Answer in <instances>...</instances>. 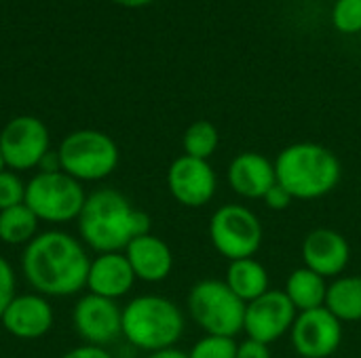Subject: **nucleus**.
Wrapping results in <instances>:
<instances>
[{
	"label": "nucleus",
	"mask_w": 361,
	"mask_h": 358,
	"mask_svg": "<svg viewBox=\"0 0 361 358\" xmlns=\"http://www.w3.org/2000/svg\"><path fill=\"white\" fill-rule=\"evenodd\" d=\"M300 255L305 268L317 272L328 281L338 279L347 270L351 262V247L341 232L330 228H315L305 236Z\"/></svg>",
	"instance_id": "nucleus-14"
},
{
	"label": "nucleus",
	"mask_w": 361,
	"mask_h": 358,
	"mask_svg": "<svg viewBox=\"0 0 361 358\" xmlns=\"http://www.w3.org/2000/svg\"><path fill=\"white\" fill-rule=\"evenodd\" d=\"M298 312L283 291L269 289L258 300L245 306L243 331L250 340L271 346L290 333Z\"/></svg>",
	"instance_id": "nucleus-10"
},
{
	"label": "nucleus",
	"mask_w": 361,
	"mask_h": 358,
	"mask_svg": "<svg viewBox=\"0 0 361 358\" xmlns=\"http://www.w3.org/2000/svg\"><path fill=\"white\" fill-rule=\"evenodd\" d=\"M235 354H237L235 338L205 335L192 346L188 358H235Z\"/></svg>",
	"instance_id": "nucleus-25"
},
{
	"label": "nucleus",
	"mask_w": 361,
	"mask_h": 358,
	"mask_svg": "<svg viewBox=\"0 0 361 358\" xmlns=\"http://www.w3.org/2000/svg\"><path fill=\"white\" fill-rule=\"evenodd\" d=\"M228 184L235 194L247 200H262L277 184L275 162L258 152H241L228 165Z\"/></svg>",
	"instance_id": "nucleus-16"
},
{
	"label": "nucleus",
	"mask_w": 361,
	"mask_h": 358,
	"mask_svg": "<svg viewBox=\"0 0 361 358\" xmlns=\"http://www.w3.org/2000/svg\"><path fill=\"white\" fill-rule=\"evenodd\" d=\"M188 312L205 335L235 338L243 331L245 302H241L224 281L205 279L192 285L188 300Z\"/></svg>",
	"instance_id": "nucleus-5"
},
{
	"label": "nucleus",
	"mask_w": 361,
	"mask_h": 358,
	"mask_svg": "<svg viewBox=\"0 0 361 358\" xmlns=\"http://www.w3.org/2000/svg\"><path fill=\"white\" fill-rule=\"evenodd\" d=\"M61 358H112L106 348H99V346H89V344H82L70 352H66Z\"/></svg>",
	"instance_id": "nucleus-30"
},
{
	"label": "nucleus",
	"mask_w": 361,
	"mask_h": 358,
	"mask_svg": "<svg viewBox=\"0 0 361 358\" xmlns=\"http://www.w3.org/2000/svg\"><path fill=\"white\" fill-rule=\"evenodd\" d=\"M0 171H4V160H2V152H0Z\"/></svg>",
	"instance_id": "nucleus-33"
},
{
	"label": "nucleus",
	"mask_w": 361,
	"mask_h": 358,
	"mask_svg": "<svg viewBox=\"0 0 361 358\" xmlns=\"http://www.w3.org/2000/svg\"><path fill=\"white\" fill-rule=\"evenodd\" d=\"M61 171L76 181H99L118 167L116 141L95 129H80L63 137L57 150Z\"/></svg>",
	"instance_id": "nucleus-6"
},
{
	"label": "nucleus",
	"mask_w": 361,
	"mask_h": 358,
	"mask_svg": "<svg viewBox=\"0 0 361 358\" xmlns=\"http://www.w3.org/2000/svg\"><path fill=\"white\" fill-rule=\"evenodd\" d=\"M264 205L271 209V211H286L292 203H294V196L279 184H275L267 194H264Z\"/></svg>",
	"instance_id": "nucleus-28"
},
{
	"label": "nucleus",
	"mask_w": 361,
	"mask_h": 358,
	"mask_svg": "<svg viewBox=\"0 0 361 358\" xmlns=\"http://www.w3.org/2000/svg\"><path fill=\"white\" fill-rule=\"evenodd\" d=\"M167 188L180 205L201 209L216 196L218 177L209 160L182 154L167 169Z\"/></svg>",
	"instance_id": "nucleus-12"
},
{
	"label": "nucleus",
	"mask_w": 361,
	"mask_h": 358,
	"mask_svg": "<svg viewBox=\"0 0 361 358\" xmlns=\"http://www.w3.org/2000/svg\"><path fill=\"white\" fill-rule=\"evenodd\" d=\"M332 25L347 36L361 32V0H336L332 6Z\"/></svg>",
	"instance_id": "nucleus-24"
},
{
	"label": "nucleus",
	"mask_w": 361,
	"mask_h": 358,
	"mask_svg": "<svg viewBox=\"0 0 361 358\" xmlns=\"http://www.w3.org/2000/svg\"><path fill=\"white\" fill-rule=\"evenodd\" d=\"M116 4H123V6H131V8H135V6H144V4H150L152 0H114Z\"/></svg>",
	"instance_id": "nucleus-32"
},
{
	"label": "nucleus",
	"mask_w": 361,
	"mask_h": 358,
	"mask_svg": "<svg viewBox=\"0 0 361 358\" xmlns=\"http://www.w3.org/2000/svg\"><path fill=\"white\" fill-rule=\"evenodd\" d=\"M36 234L38 217L25 205L0 211V241L4 245H27Z\"/></svg>",
	"instance_id": "nucleus-22"
},
{
	"label": "nucleus",
	"mask_w": 361,
	"mask_h": 358,
	"mask_svg": "<svg viewBox=\"0 0 361 358\" xmlns=\"http://www.w3.org/2000/svg\"><path fill=\"white\" fill-rule=\"evenodd\" d=\"M0 152L4 167L11 171L38 169L40 160L51 152L49 129L34 116H17L0 131Z\"/></svg>",
	"instance_id": "nucleus-9"
},
{
	"label": "nucleus",
	"mask_w": 361,
	"mask_h": 358,
	"mask_svg": "<svg viewBox=\"0 0 361 358\" xmlns=\"http://www.w3.org/2000/svg\"><path fill=\"white\" fill-rule=\"evenodd\" d=\"M283 293L296 308V312H309L317 308H326L328 298V283L324 276L309 268H296L286 279Z\"/></svg>",
	"instance_id": "nucleus-19"
},
{
	"label": "nucleus",
	"mask_w": 361,
	"mask_h": 358,
	"mask_svg": "<svg viewBox=\"0 0 361 358\" xmlns=\"http://www.w3.org/2000/svg\"><path fill=\"white\" fill-rule=\"evenodd\" d=\"M262 224L243 205H224L209 219V241L228 262L254 257L262 247Z\"/></svg>",
	"instance_id": "nucleus-8"
},
{
	"label": "nucleus",
	"mask_w": 361,
	"mask_h": 358,
	"mask_svg": "<svg viewBox=\"0 0 361 358\" xmlns=\"http://www.w3.org/2000/svg\"><path fill=\"white\" fill-rule=\"evenodd\" d=\"M184 333L182 310L163 295H140L123 308L125 340L146 352L176 348Z\"/></svg>",
	"instance_id": "nucleus-4"
},
{
	"label": "nucleus",
	"mask_w": 361,
	"mask_h": 358,
	"mask_svg": "<svg viewBox=\"0 0 361 358\" xmlns=\"http://www.w3.org/2000/svg\"><path fill=\"white\" fill-rule=\"evenodd\" d=\"M76 222L82 243L97 253H121L133 238L150 232V217L110 188L89 194Z\"/></svg>",
	"instance_id": "nucleus-2"
},
{
	"label": "nucleus",
	"mask_w": 361,
	"mask_h": 358,
	"mask_svg": "<svg viewBox=\"0 0 361 358\" xmlns=\"http://www.w3.org/2000/svg\"><path fill=\"white\" fill-rule=\"evenodd\" d=\"M235 358H271V350L267 344H260V342L247 338L241 344H237Z\"/></svg>",
	"instance_id": "nucleus-29"
},
{
	"label": "nucleus",
	"mask_w": 361,
	"mask_h": 358,
	"mask_svg": "<svg viewBox=\"0 0 361 358\" xmlns=\"http://www.w3.org/2000/svg\"><path fill=\"white\" fill-rule=\"evenodd\" d=\"M360 358H361V357H360Z\"/></svg>",
	"instance_id": "nucleus-34"
},
{
	"label": "nucleus",
	"mask_w": 361,
	"mask_h": 358,
	"mask_svg": "<svg viewBox=\"0 0 361 358\" xmlns=\"http://www.w3.org/2000/svg\"><path fill=\"white\" fill-rule=\"evenodd\" d=\"M135 274L125 257V253H99L91 260L87 274V289L93 295L106 300H118L133 289Z\"/></svg>",
	"instance_id": "nucleus-18"
},
{
	"label": "nucleus",
	"mask_w": 361,
	"mask_h": 358,
	"mask_svg": "<svg viewBox=\"0 0 361 358\" xmlns=\"http://www.w3.org/2000/svg\"><path fill=\"white\" fill-rule=\"evenodd\" d=\"M326 308L341 323L361 321V276H338L328 285Z\"/></svg>",
	"instance_id": "nucleus-21"
},
{
	"label": "nucleus",
	"mask_w": 361,
	"mask_h": 358,
	"mask_svg": "<svg viewBox=\"0 0 361 358\" xmlns=\"http://www.w3.org/2000/svg\"><path fill=\"white\" fill-rule=\"evenodd\" d=\"M218 143H220L218 129L209 120H197L188 124V129L182 135L184 154L199 160H209L216 154Z\"/></svg>",
	"instance_id": "nucleus-23"
},
{
	"label": "nucleus",
	"mask_w": 361,
	"mask_h": 358,
	"mask_svg": "<svg viewBox=\"0 0 361 358\" xmlns=\"http://www.w3.org/2000/svg\"><path fill=\"white\" fill-rule=\"evenodd\" d=\"M25 200V184L15 171H0V211L23 205Z\"/></svg>",
	"instance_id": "nucleus-26"
},
{
	"label": "nucleus",
	"mask_w": 361,
	"mask_h": 358,
	"mask_svg": "<svg viewBox=\"0 0 361 358\" xmlns=\"http://www.w3.org/2000/svg\"><path fill=\"white\" fill-rule=\"evenodd\" d=\"M91 260L82 243L61 230L36 234L25 245L21 270L32 289L44 298H68L87 285Z\"/></svg>",
	"instance_id": "nucleus-1"
},
{
	"label": "nucleus",
	"mask_w": 361,
	"mask_h": 358,
	"mask_svg": "<svg viewBox=\"0 0 361 358\" xmlns=\"http://www.w3.org/2000/svg\"><path fill=\"white\" fill-rule=\"evenodd\" d=\"M148 358H188V352H182L178 348H165V350H159V352H150Z\"/></svg>",
	"instance_id": "nucleus-31"
},
{
	"label": "nucleus",
	"mask_w": 361,
	"mask_h": 358,
	"mask_svg": "<svg viewBox=\"0 0 361 358\" xmlns=\"http://www.w3.org/2000/svg\"><path fill=\"white\" fill-rule=\"evenodd\" d=\"M13 300H15V272L11 264L4 257H0V317Z\"/></svg>",
	"instance_id": "nucleus-27"
},
{
	"label": "nucleus",
	"mask_w": 361,
	"mask_h": 358,
	"mask_svg": "<svg viewBox=\"0 0 361 358\" xmlns=\"http://www.w3.org/2000/svg\"><path fill=\"white\" fill-rule=\"evenodd\" d=\"M123 253L135 279L144 283H161L173 270V253L169 245L150 232L133 238Z\"/></svg>",
	"instance_id": "nucleus-17"
},
{
	"label": "nucleus",
	"mask_w": 361,
	"mask_h": 358,
	"mask_svg": "<svg viewBox=\"0 0 361 358\" xmlns=\"http://www.w3.org/2000/svg\"><path fill=\"white\" fill-rule=\"evenodd\" d=\"M0 323L17 340H38L53 327V308L40 293L15 295L2 312Z\"/></svg>",
	"instance_id": "nucleus-15"
},
{
	"label": "nucleus",
	"mask_w": 361,
	"mask_h": 358,
	"mask_svg": "<svg viewBox=\"0 0 361 358\" xmlns=\"http://www.w3.org/2000/svg\"><path fill=\"white\" fill-rule=\"evenodd\" d=\"M290 340L298 357L328 358L341 348L343 323L328 308L298 312L290 329Z\"/></svg>",
	"instance_id": "nucleus-11"
},
{
	"label": "nucleus",
	"mask_w": 361,
	"mask_h": 358,
	"mask_svg": "<svg viewBox=\"0 0 361 358\" xmlns=\"http://www.w3.org/2000/svg\"><path fill=\"white\" fill-rule=\"evenodd\" d=\"M87 194L82 184L63 171H38L25 184L23 205L38 217V222L66 224L78 219Z\"/></svg>",
	"instance_id": "nucleus-7"
},
{
	"label": "nucleus",
	"mask_w": 361,
	"mask_h": 358,
	"mask_svg": "<svg viewBox=\"0 0 361 358\" xmlns=\"http://www.w3.org/2000/svg\"><path fill=\"white\" fill-rule=\"evenodd\" d=\"M224 283L241 302L250 304L269 291L271 279H269L267 268L256 257H245V260H235L228 264Z\"/></svg>",
	"instance_id": "nucleus-20"
},
{
	"label": "nucleus",
	"mask_w": 361,
	"mask_h": 358,
	"mask_svg": "<svg viewBox=\"0 0 361 358\" xmlns=\"http://www.w3.org/2000/svg\"><path fill=\"white\" fill-rule=\"evenodd\" d=\"M76 333L89 346H108L118 335H123V310L114 300H106L99 295H85L78 300L72 312Z\"/></svg>",
	"instance_id": "nucleus-13"
},
{
	"label": "nucleus",
	"mask_w": 361,
	"mask_h": 358,
	"mask_svg": "<svg viewBox=\"0 0 361 358\" xmlns=\"http://www.w3.org/2000/svg\"><path fill=\"white\" fill-rule=\"evenodd\" d=\"M275 175L277 184L283 186L294 200H317L338 186L343 167L330 148L313 141H298L277 154Z\"/></svg>",
	"instance_id": "nucleus-3"
}]
</instances>
